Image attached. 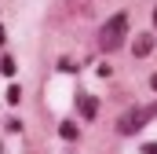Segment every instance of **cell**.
I'll use <instances>...</instances> for the list:
<instances>
[{
	"label": "cell",
	"mask_w": 157,
	"mask_h": 154,
	"mask_svg": "<svg viewBox=\"0 0 157 154\" xmlns=\"http://www.w3.org/2000/svg\"><path fill=\"white\" fill-rule=\"evenodd\" d=\"M124 37H128V11H117L113 18L102 22V30H99V48H102V51H117Z\"/></svg>",
	"instance_id": "cell-1"
},
{
	"label": "cell",
	"mask_w": 157,
	"mask_h": 154,
	"mask_svg": "<svg viewBox=\"0 0 157 154\" xmlns=\"http://www.w3.org/2000/svg\"><path fill=\"white\" fill-rule=\"evenodd\" d=\"M157 114V103H146V107H132V110H124L117 117V132L121 136H132V132H139L150 117Z\"/></svg>",
	"instance_id": "cell-2"
},
{
	"label": "cell",
	"mask_w": 157,
	"mask_h": 154,
	"mask_svg": "<svg viewBox=\"0 0 157 154\" xmlns=\"http://www.w3.org/2000/svg\"><path fill=\"white\" fill-rule=\"evenodd\" d=\"M150 51H154V37H150V33H139L135 44H132V55H135V59H146Z\"/></svg>",
	"instance_id": "cell-3"
},
{
	"label": "cell",
	"mask_w": 157,
	"mask_h": 154,
	"mask_svg": "<svg viewBox=\"0 0 157 154\" xmlns=\"http://www.w3.org/2000/svg\"><path fill=\"white\" fill-rule=\"evenodd\" d=\"M77 107H80V114L88 117V121L99 114V99H95V95H88V92H80V95H77Z\"/></svg>",
	"instance_id": "cell-4"
},
{
	"label": "cell",
	"mask_w": 157,
	"mask_h": 154,
	"mask_svg": "<svg viewBox=\"0 0 157 154\" xmlns=\"http://www.w3.org/2000/svg\"><path fill=\"white\" fill-rule=\"evenodd\" d=\"M59 132H62V140H77V125H73V121H62Z\"/></svg>",
	"instance_id": "cell-5"
},
{
	"label": "cell",
	"mask_w": 157,
	"mask_h": 154,
	"mask_svg": "<svg viewBox=\"0 0 157 154\" xmlns=\"http://www.w3.org/2000/svg\"><path fill=\"white\" fill-rule=\"evenodd\" d=\"M0 74H4V77L15 74V59H11V55H4V59H0Z\"/></svg>",
	"instance_id": "cell-6"
},
{
	"label": "cell",
	"mask_w": 157,
	"mask_h": 154,
	"mask_svg": "<svg viewBox=\"0 0 157 154\" xmlns=\"http://www.w3.org/2000/svg\"><path fill=\"white\" fill-rule=\"evenodd\" d=\"M4 103H11V107H15V103H22V92H18V88H7V95H4Z\"/></svg>",
	"instance_id": "cell-7"
},
{
	"label": "cell",
	"mask_w": 157,
	"mask_h": 154,
	"mask_svg": "<svg viewBox=\"0 0 157 154\" xmlns=\"http://www.w3.org/2000/svg\"><path fill=\"white\" fill-rule=\"evenodd\" d=\"M143 154H157V143H143Z\"/></svg>",
	"instance_id": "cell-8"
},
{
	"label": "cell",
	"mask_w": 157,
	"mask_h": 154,
	"mask_svg": "<svg viewBox=\"0 0 157 154\" xmlns=\"http://www.w3.org/2000/svg\"><path fill=\"white\" fill-rule=\"evenodd\" d=\"M4 40H7V30H4V22H0V44H4Z\"/></svg>",
	"instance_id": "cell-9"
},
{
	"label": "cell",
	"mask_w": 157,
	"mask_h": 154,
	"mask_svg": "<svg viewBox=\"0 0 157 154\" xmlns=\"http://www.w3.org/2000/svg\"><path fill=\"white\" fill-rule=\"evenodd\" d=\"M154 30H157V7H154Z\"/></svg>",
	"instance_id": "cell-10"
}]
</instances>
